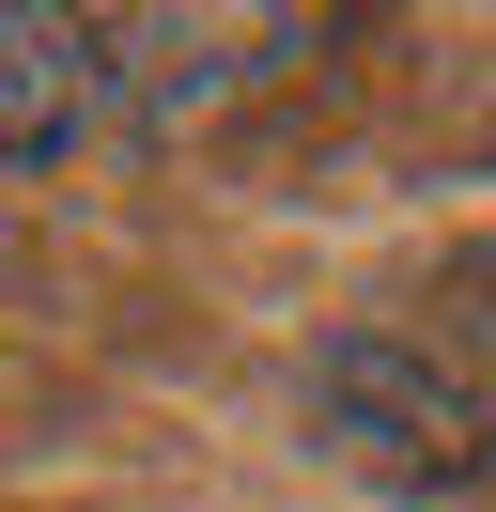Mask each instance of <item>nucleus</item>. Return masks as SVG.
I'll return each mask as SVG.
<instances>
[{
	"instance_id": "f257e3e1",
	"label": "nucleus",
	"mask_w": 496,
	"mask_h": 512,
	"mask_svg": "<svg viewBox=\"0 0 496 512\" xmlns=\"http://www.w3.org/2000/svg\"><path fill=\"white\" fill-rule=\"evenodd\" d=\"M62 16H78L93 78L171 125V109H217V94H248V78H279L341 0H62Z\"/></svg>"
},
{
	"instance_id": "f03ea898",
	"label": "nucleus",
	"mask_w": 496,
	"mask_h": 512,
	"mask_svg": "<svg viewBox=\"0 0 496 512\" xmlns=\"http://www.w3.org/2000/svg\"><path fill=\"white\" fill-rule=\"evenodd\" d=\"M310 435H326L357 481H388V497H465V481H496L481 388L434 373L419 342H341L326 373H310Z\"/></svg>"
}]
</instances>
